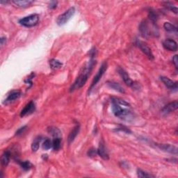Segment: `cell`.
I'll use <instances>...</instances> for the list:
<instances>
[{
  "label": "cell",
  "mask_w": 178,
  "mask_h": 178,
  "mask_svg": "<svg viewBox=\"0 0 178 178\" xmlns=\"http://www.w3.org/2000/svg\"><path fill=\"white\" fill-rule=\"evenodd\" d=\"M111 103H112L113 113L115 116L127 121L132 118V107L128 102L118 97H112Z\"/></svg>",
  "instance_id": "1"
},
{
  "label": "cell",
  "mask_w": 178,
  "mask_h": 178,
  "mask_svg": "<svg viewBox=\"0 0 178 178\" xmlns=\"http://www.w3.org/2000/svg\"><path fill=\"white\" fill-rule=\"evenodd\" d=\"M93 56H94V54L91 55V59L89 60L88 63H86V65L82 68L81 70L80 71L79 76L77 78V79L75 80L74 84L71 86L70 90V92H72V91L77 90V89H79L86 83L89 75H90L91 71L93 70V66L95 64V61L93 59Z\"/></svg>",
  "instance_id": "2"
},
{
  "label": "cell",
  "mask_w": 178,
  "mask_h": 178,
  "mask_svg": "<svg viewBox=\"0 0 178 178\" xmlns=\"http://www.w3.org/2000/svg\"><path fill=\"white\" fill-rule=\"evenodd\" d=\"M39 22V15L38 14H32L20 19L19 23L26 27H32L37 25Z\"/></svg>",
  "instance_id": "3"
},
{
  "label": "cell",
  "mask_w": 178,
  "mask_h": 178,
  "mask_svg": "<svg viewBox=\"0 0 178 178\" xmlns=\"http://www.w3.org/2000/svg\"><path fill=\"white\" fill-rule=\"evenodd\" d=\"M75 13V7H71L66 11L60 15L57 20V23L58 25L62 26L66 24L73 17Z\"/></svg>",
  "instance_id": "4"
},
{
  "label": "cell",
  "mask_w": 178,
  "mask_h": 178,
  "mask_svg": "<svg viewBox=\"0 0 178 178\" xmlns=\"http://www.w3.org/2000/svg\"><path fill=\"white\" fill-rule=\"evenodd\" d=\"M106 69H107V63H106V62H104V63L102 64L100 68L99 69L98 72H97V74L95 75V76L94 77V78H93V80L92 83H91V85L90 86V89H89V90L90 91L92 90V88L94 87L97 83H98L100 80L101 79L102 77L103 76L104 72H106Z\"/></svg>",
  "instance_id": "5"
},
{
  "label": "cell",
  "mask_w": 178,
  "mask_h": 178,
  "mask_svg": "<svg viewBox=\"0 0 178 178\" xmlns=\"http://www.w3.org/2000/svg\"><path fill=\"white\" fill-rule=\"evenodd\" d=\"M137 44V45L139 46V48L141 49L142 52H143L149 59L150 60L154 59V55H153L152 51H151V49L149 48L148 44L143 41H138Z\"/></svg>",
  "instance_id": "6"
},
{
  "label": "cell",
  "mask_w": 178,
  "mask_h": 178,
  "mask_svg": "<svg viewBox=\"0 0 178 178\" xmlns=\"http://www.w3.org/2000/svg\"><path fill=\"white\" fill-rule=\"evenodd\" d=\"M177 107H178L177 101L172 102H170V103L167 104V105H166L163 109H162L161 113H163V115H168L171 112H173V111L177 110Z\"/></svg>",
  "instance_id": "7"
},
{
  "label": "cell",
  "mask_w": 178,
  "mask_h": 178,
  "mask_svg": "<svg viewBox=\"0 0 178 178\" xmlns=\"http://www.w3.org/2000/svg\"><path fill=\"white\" fill-rule=\"evenodd\" d=\"M164 48L167 50L175 52L177 50V44L174 40L166 39L163 43Z\"/></svg>",
  "instance_id": "8"
},
{
  "label": "cell",
  "mask_w": 178,
  "mask_h": 178,
  "mask_svg": "<svg viewBox=\"0 0 178 178\" xmlns=\"http://www.w3.org/2000/svg\"><path fill=\"white\" fill-rule=\"evenodd\" d=\"M35 109V106L34 102L31 101V102H29V103L26 104L25 106H24L23 109L21 111L20 115L22 117H24L26 115L31 114V113L34 112Z\"/></svg>",
  "instance_id": "9"
},
{
  "label": "cell",
  "mask_w": 178,
  "mask_h": 178,
  "mask_svg": "<svg viewBox=\"0 0 178 178\" xmlns=\"http://www.w3.org/2000/svg\"><path fill=\"white\" fill-rule=\"evenodd\" d=\"M21 96V92L20 91H13L8 94V97L4 101V104H9L11 102H14L15 100L19 99Z\"/></svg>",
  "instance_id": "10"
},
{
  "label": "cell",
  "mask_w": 178,
  "mask_h": 178,
  "mask_svg": "<svg viewBox=\"0 0 178 178\" xmlns=\"http://www.w3.org/2000/svg\"><path fill=\"white\" fill-rule=\"evenodd\" d=\"M157 146L161 150L165 151V152L171 153V154L177 155V148L174 146L170 144H158Z\"/></svg>",
  "instance_id": "11"
},
{
  "label": "cell",
  "mask_w": 178,
  "mask_h": 178,
  "mask_svg": "<svg viewBox=\"0 0 178 178\" xmlns=\"http://www.w3.org/2000/svg\"><path fill=\"white\" fill-rule=\"evenodd\" d=\"M118 72L120 75H121L122 79H123L124 83L126 84V85L129 86H132L134 85V81L131 79L130 77L129 76V75L127 73L125 70H124L122 68L118 69Z\"/></svg>",
  "instance_id": "12"
},
{
  "label": "cell",
  "mask_w": 178,
  "mask_h": 178,
  "mask_svg": "<svg viewBox=\"0 0 178 178\" xmlns=\"http://www.w3.org/2000/svg\"><path fill=\"white\" fill-rule=\"evenodd\" d=\"M161 80L163 81L164 85H165L166 87L168 88L169 89H177V82H174L166 77H161Z\"/></svg>",
  "instance_id": "13"
},
{
  "label": "cell",
  "mask_w": 178,
  "mask_h": 178,
  "mask_svg": "<svg viewBox=\"0 0 178 178\" xmlns=\"http://www.w3.org/2000/svg\"><path fill=\"white\" fill-rule=\"evenodd\" d=\"M12 2L17 7L26 8L33 4V1L32 0H13Z\"/></svg>",
  "instance_id": "14"
},
{
  "label": "cell",
  "mask_w": 178,
  "mask_h": 178,
  "mask_svg": "<svg viewBox=\"0 0 178 178\" xmlns=\"http://www.w3.org/2000/svg\"><path fill=\"white\" fill-rule=\"evenodd\" d=\"M97 154L100 155V157H101L103 159L108 160L109 158V154H108L107 151H106V148H105V146H104V143H100V147H99V148L97 149Z\"/></svg>",
  "instance_id": "15"
},
{
  "label": "cell",
  "mask_w": 178,
  "mask_h": 178,
  "mask_svg": "<svg viewBox=\"0 0 178 178\" xmlns=\"http://www.w3.org/2000/svg\"><path fill=\"white\" fill-rule=\"evenodd\" d=\"M79 129H80V126L79 124H77L74 127V128L72 129V130L71 131V132L70 133V134L68 136V143H71L72 142L74 141L75 138L78 134V133L79 132Z\"/></svg>",
  "instance_id": "16"
},
{
  "label": "cell",
  "mask_w": 178,
  "mask_h": 178,
  "mask_svg": "<svg viewBox=\"0 0 178 178\" xmlns=\"http://www.w3.org/2000/svg\"><path fill=\"white\" fill-rule=\"evenodd\" d=\"M140 31H141V34L143 35V36H147V35H149V33H150V29L148 28V24L147 21L143 22L140 25Z\"/></svg>",
  "instance_id": "17"
},
{
  "label": "cell",
  "mask_w": 178,
  "mask_h": 178,
  "mask_svg": "<svg viewBox=\"0 0 178 178\" xmlns=\"http://www.w3.org/2000/svg\"><path fill=\"white\" fill-rule=\"evenodd\" d=\"M10 157H11V153L9 151H6V152H4L1 158V163L2 165L4 166H7L8 163H9Z\"/></svg>",
  "instance_id": "18"
},
{
  "label": "cell",
  "mask_w": 178,
  "mask_h": 178,
  "mask_svg": "<svg viewBox=\"0 0 178 178\" xmlns=\"http://www.w3.org/2000/svg\"><path fill=\"white\" fill-rule=\"evenodd\" d=\"M48 131L50 133V134L52 135L54 138L59 137L61 136V131L57 127H48Z\"/></svg>",
  "instance_id": "19"
},
{
  "label": "cell",
  "mask_w": 178,
  "mask_h": 178,
  "mask_svg": "<svg viewBox=\"0 0 178 178\" xmlns=\"http://www.w3.org/2000/svg\"><path fill=\"white\" fill-rule=\"evenodd\" d=\"M41 140V137H38L33 140V143L32 144V150H33V152H36V151L38 150Z\"/></svg>",
  "instance_id": "20"
},
{
  "label": "cell",
  "mask_w": 178,
  "mask_h": 178,
  "mask_svg": "<svg viewBox=\"0 0 178 178\" xmlns=\"http://www.w3.org/2000/svg\"><path fill=\"white\" fill-rule=\"evenodd\" d=\"M50 65L51 66V68L54 69V70H56V69L61 68V67L63 66V64H62L61 62H60L59 60L53 59H51L50 61Z\"/></svg>",
  "instance_id": "21"
},
{
  "label": "cell",
  "mask_w": 178,
  "mask_h": 178,
  "mask_svg": "<svg viewBox=\"0 0 178 178\" xmlns=\"http://www.w3.org/2000/svg\"><path fill=\"white\" fill-rule=\"evenodd\" d=\"M164 27L165 29V30L168 32H175L177 33V29L176 26L173 25L172 24L169 23V22H165L164 24Z\"/></svg>",
  "instance_id": "22"
},
{
  "label": "cell",
  "mask_w": 178,
  "mask_h": 178,
  "mask_svg": "<svg viewBox=\"0 0 178 178\" xmlns=\"http://www.w3.org/2000/svg\"><path fill=\"white\" fill-rule=\"evenodd\" d=\"M108 85L111 88H112L113 89H115V91H119V92H121V93H124V89L122 88L121 87V86L119 85V84L118 83L111 81V82H108Z\"/></svg>",
  "instance_id": "23"
},
{
  "label": "cell",
  "mask_w": 178,
  "mask_h": 178,
  "mask_svg": "<svg viewBox=\"0 0 178 178\" xmlns=\"http://www.w3.org/2000/svg\"><path fill=\"white\" fill-rule=\"evenodd\" d=\"M137 175L138 177L141 178H147V177H155V175H152L150 173L145 172V171L141 170V169H138L137 170Z\"/></svg>",
  "instance_id": "24"
},
{
  "label": "cell",
  "mask_w": 178,
  "mask_h": 178,
  "mask_svg": "<svg viewBox=\"0 0 178 178\" xmlns=\"http://www.w3.org/2000/svg\"><path fill=\"white\" fill-rule=\"evenodd\" d=\"M61 139L59 137L54 138L52 141V148L54 150H58L61 148Z\"/></svg>",
  "instance_id": "25"
},
{
  "label": "cell",
  "mask_w": 178,
  "mask_h": 178,
  "mask_svg": "<svg viewBox=\"0 0 178 178\" xmlns=\"http://www.w3.org/2000/svg\"><path fill=\"white\" fill-rule=\"evenodd\" d=\"M52 148V142L50 141V139H46L43 143V148L45 150H48Z\"/></svg>",
  "instance_id": "26"
},
{
  "label": "cell",
  "mask_w": 178,
  "mask_h": 178,
  "mask_svg": "<svg viewBox=\"0 0 178 178\" xmlns=\"http://www.w3.org/2000/svg\"><path fill=\"white\" fill-rule=\"evenodd\" d=\"M20 164L21 167L24 170H29V169L31 168V167H32V164L29 161H22L20 163Z\"/></svg>",
  "instance_id": "27"
},
{
  "label": "cell",
  "mask_w": 178,
  "mask_h": 178,
  "mask_svg": "<svg viewBox=\"0 0 178 178\" xmlns=\"http://www.w3.org/2000/svg\"><path fill=\"white\" fill-rule=\"evenodd\" d=\"M164 6H165L166 8H168L169 10L172 11L173 12H174L175 13H177V7H175V6H173L172 4L169 3V2H165V3H164Z\"/></svg>",
  "instance_id": "28"
},
{
  "label": "cell",
  "mask_w": 178,
  "mask_h": 178,
  "mask_svg": "<svg viewBox=\"0 0 178 178\" xmlns=\"http://www.w3.org/2000/svg\"><path fill=\"white\" fill-rule=\"evenodd\" d=\"M173 63H174V65L175 66V68H177V66H178V57H177V55H175L174 57L173 58Z\"/></svg>",
  "instance_id": "29"
},
{
  "label": "cell",
  "mask_w": 178,
  "mask_h": 178,
  "mask_svg": "<svg viewBox=\"0 0 178 178\" xmlns=\"http://www.w3.org/2000/svg\"><path fill=\"white\" fill-rule=\"evenodd\" d=\"M57 2H50V5H49V8H50V9H53V8H55L57 7Z\"/></svg>",
  "instance_id": "30"
},
{
  "label": "cell",
  "mask_w": 178,
  "mask_h": 178,
  "mask_svg": "<svg viewBox=\"0 0 178 178\" xmlns=\"http://www.w3.org/2000/svg\"><path fill=\"white\" fill-rule=\"evenodd\" d=\"M88 155L91 156V157H93V156H95L96 154H97V152L95 151L94 149H91L90 150L88 151Z\"/></svg>",
  "instance_id": "31"
},
{
  "label": "cell",
  "mask_w": 178,
  "mask_h": 178,
  "mask_svg": "<svg viewBox=\"0 0 178 178\" xmlns=\"http://www.w3.org/2000/svg\"><path fill=\"white\" fill-rule=\"evenodd\" d=\"M26 127V126H24V127H21L20 129H19V130H17V132H16V134H17V135L21 134L24 132V130H25Z\"/></svg>",
  "instance_id": "32"
},
{
  "label": "cell",
  "mask_w": 178,
  "mask_h": 178,
  "mask_svg": "<svg viewBox=\"0 0 178 178\" xmlns=\"http://www.w3.org/2000/svg\"><path fill=\"white\" fill-rule=\"evenodd\" d=\"M6 38L5 37H2V38H1V44H2V45H3L4 41H6Z\"/></svg>",
  "instance_id": "33"
}]
</instances>
